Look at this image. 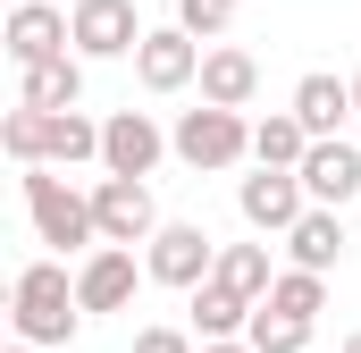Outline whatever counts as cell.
I'll return each mask as SVG.
<instances>
[{
	"label": "cell",
	"mask_w": 361,
	"mask_h": 353,
	"mask_svg": "<svg viewBox=\"0 0 361 353\" xmlns=\"http://www.w3.org/2000/svg\"><path fill=\"white\" fill-rule=\"evenodd\" d=\"M8 320H17V345H68L85 328V303H76V277L68 261H25L17 286H8Z\"/></svg>",
	"instance_id": "6da1fadb"
},
{
	"label": "cell",
	"mask_w": 361,
	"mask_h": 353,
	"mask_svg": "<svg viewBox=\"0 0 361 353\" xmlns=\"http://www.w3.org/2000/svg\"><path fill=\"white\" fill-rule=\"evenodd\" d=\"M25 219L51 253H101V219H92V193L68 185V169H25Z\"/></svg>",
	"instance_id": "7a4b0ae2"
},
{
	"label": "cell",
	"mask_w": 361,
	"mask_h": 353,
	"mask_svg": "<svg viewBox=\"0 0 361 353\" xmlns=\"http://www.w3.org/2000/svg\"><path fill=\"white\" fill-rule=\"evenodd\" d=\"M169 152H177L185 169H202V176H227L235 160H252V118L244 109H185L177 126H169Z\"/></svg>",
	"instance_id": "3957f363"
},
{
	"label": "cell",
	"mask_w": 361,
	"mask_h": 353,
	"mask_svg": "<svg viewBox=\"0 0 361 353\" xmlns=\"http://www.w3.org/2000/svg\"><path fill=\"white\" fill-rule=\"evenodd\" d=\"M143 277H152V286H169V294L210 286V277H219V236H210L202 219H169V227L143 244Z\"/></svg>",
	"instance_id": "277c9868"
},
{
	"label": "cell",
	"mask_w": 361,
	"mask_h": 353,
	"mask_svg": "<svg viewBox=\"0 0 361 353\" xmlns=\"http://www.w3.org/2000/svg\"><path fill=\"white\" fill-rule=\"evenodd\" d=\"M160 160H169V126H160L152 109H109V118H101V176L152 185Z\"/></svg>",
	"instance_id": "5b68a950"
},
{
	"label": "cell",
	"mask_w": 361,
	"mask_h": 353,
	"mask_svg": "<svg viewBox=\"0 0 361 353\" xmlns=\"http://www.w3.org/2000/svg\"><path fill=\"white\" fill-rule=\"evenodd\" d=\"M92 219H101V244H118V253H135V244H152L169 227L152 185H135V176H101L92 185Z\"/></svg>",
	"instance_id": "8992f818"
},
{
	"label": "cell",
	"mask_w": 361,
	"mask_h": 353,
	"mask_svg": "<svg viewBox=\"0 0 361 353\" xmlns=\"http://www.w3.org/2000/svg\"><path fill=\"white\" fill-rule=\"evenodd\" d=\"M235 210H244L252 236H294L302 210H311V193H302L294 169H252V176H235Z\"/></svg>",
	"instance_id": "52a82bcc"
},
{
	"label": "cell",
	"mask_w": 361,
	"mask_h": 353,
	"mask_svg": "<svg viewBox=\"0 0 361 353\" xmlns=\"http://www.w3.org/2000/svg\"><path fill=\"white\" fill-rule=\"evenodd\" d=\"M68 25H76V59H85V68L92 59H135L143 34H152V25L135 17V0H76Z\"/></svg>",
	"instance_id": "ba28073f"
},
{
	"label": "cell",
	"mask_w": 361,
	"mask_h": 353,
	"mask_svg": "<svg viewBox=\"0 0 361 353\" xmlns=\"http://www.w3.org/2000/svg\"><path fill=\"white\" fill-rule=\"evenodd\" d=\"M0 51L17 59V76L25 68H51V59H68L76 51V25H68V8H51V0H34V8H8V25H0Z\"/></svg>",
	"instance_id": "9c48e42d"
},
{
	"label": "cell",
	"mask_w": 361,
	"mask_h": 353,
	"mask_svg": "<svg viewBox=\"0 0 361 353\" xmlns=\"http://www.w3.org/2000/svg\"><path fill=\"white\" fill-rule=\"evenodd\" d=\"M202 42L185 34V25H152L143 34V51H135V85L143 92H185V85H202Z\"/></svg>",
	"instance_id": "30bf717a"
},
{
	"label": "cell",
	"mask_w": 361,
	"mask_h": 353,
	"mask_svg": "<svg viewBox=\"0 0 361 353\" xmlns=\"http://www.w3.org/2000/svg\"><path fill=\"white\" fill-rule=\"evenodd\" d=\"M294 176H302L311 210H345V202L361 193V143H353V135H336V143H311Z\"/></svg>",
	"instance_id": "8fae6325"
},
{
	"label": "cell",
	"mask_w": 361,
	"mask_h": 353,
	"mask_svg": "<svg viewBox=\"0 0 361 353\" xmlns=\"http://www.w3.org/2000/svg\"><path fill=\"white\" fill-rule=\"evenodd\" d=\"M135 286H143V269H135V253H118V244H101V253L76 261V303H85V320L92 311H126Z\"/></svg>",
	"instance_id": "7c38bea8"
},
{
	"label": "cell",
	"mask_w": 361,
	"mask_h": 353,
	"mask_svg": "<svg viewBox=\"0 0 361 353\" xmlns=\"http://www.w3.org/2000/svg\"><path fill=\"white\" fill-rule=\"evenodd\" d=\"M286 109L302 118V135H311V143H336V135H345V118H353V76L311 68V76L294 85V101H286Z\"/></svg>",
	"instance_id": "4fadbf2b"
},
{
	"label": "cell",
	"mask_w": 361,
	"mask_h": 353,
	"mask_svg": "<svg viewBox=\"0 0 361 353\" xmlns=\"http://www.w3.org/2000/svg\"><path fill=\"white\" fill-rule=\"evenodd\" d=\"M345 210H302V227L286 236V269H311V277H328V269L345 261Z\"/></svg>",
	"instance_id": "5bb4252c"
},
{
	"label": "cell",
	"mask_w": 361,
	"mask_h": 353,
	"mask_svg": "<svg viewBox=\"0 0 361 353\" xmlns=\"http://www.w3.org/2000/svg\"><path fill=\"white\" fill-rule=\"evenodd\" d=\"M252 92H261V59H252V51L219 42V51L202 59V101H210V109H252Z\"/></svg>",
	"instance_id": "9a60e30c"
},
{
	"label": "cell",
	"mask_w": 361,
	"mask_h": 353,
	"mask_svg": "<svg viewBox=\"0 0 361 353\" xmlns=\"http://www.w3.org/2000/svg\"><path fill=\"white\" fill-rule=\"evenodd\" d=\"M17 109H42V118L85 109V59L68 51V59H51V68H25V76H17Z\"/></svg>",
	"instance_id": "2e32d148"
},
{
	"label": "cell",
	"mask_w": 361,
	"mask_h": 353,
	"mask_svg": "<svg viewBox=\"0 0 361 353\" xmlns=\"http://www.w3.org/2000/svg\"><path fill=\"white\" fill-rule=\"evenodd\" d=\"M185 311H193V337H202V345H227V337H244V328H252V311H261V303H244L235 286H219V277H210V286H193V294H185Z\"/></svg>",
	"instance_id": "e0dca14e"
},
{
	"label": "cell",
	"mask_w": 361,
	"mask_h": 353,
	"mask_svg": "<svg viewBox=\"0 0 361 353\" xmlns=\"http://www.w3.org/2000/svg\"><path fill=\"white\" fill-rule=\"evenodd\" d=\"M85 160H101V118L59 109V118H51V135H42V169H85Z\"/></svg>",
	"instance_id": "ac0fdd59"
},
{
	"label": "cell",
	"mask_w": 361,
	"mask_h": 353,
	"mask_svg": "<svg viewBox=\"0 0 361 353\" xmlns=\"http://www.w3.org/2000/svg\"><path fill=\"white\" fill-rule=\"evenodd\" d=\"M302 152H311V135H302V118H294V109L252 118V169H302Z\"/></svg>",
	"instance_id": "d6986e66"
},
{
	"label": "cell",
	"mask_w": 361,
	"mask_h": 353,
	"mask_svg": "<svg viewBox=\"0 0 361 353\" xmlns=\"http://www.w3.org/2000/svg\"><path fill=\"white\" fill-rule=\"evenodd\" d=\"M219 286H235L244 303H269V286H277L269 244H219Z\"/></svg>",
	"instance_id": "ffe728a7"
},
{
	"label": "cell",
	"mask_w": 361,
	"mask_h": 353,
	"mask_svg": "<svg viewBox=\"0 0 361 353\" xmlns=\"http://www.w3.org/2000/svg\"><path fill=\"white\" fill-rule=\"evenodd\" d=\"M269 311H286V320H319V311H328V277H311V269H277Z\"/></svg>",
	"instance_id": "44dd1931"
},
{
	"label": "cell",
	"mask_w": 361,
	"mask_h": 353,
	"mask_svg": "<svg viewBox=\"0 0 361 353\" xmlns=\"http://www.w3.org/2000/svg\"><path fill=\"white\" fill-rule=\"evenodd\" d=\"M244 345L252 353H311V320H286V311H252V328H244Z\"/></svg>",
	"instance_id": "7402d4cb"
},
{
	"label": "cell",
	"mask_w": 361,
	"mask_h": 353,
	"mask_svg": "<svg viewBox=\"0 0 361 353\" xmlns=\"http://www.w3.org/2000/svg\"><path fill=\"white\" fill-rule=\"evenodd\" d=\"M42 135H51V118H42V109H8V118H0V152L17 160V176L42 169Z\"/></svg>",
	"instance_id": "603a6c76"
},
{
	"label": "cell",
	"mask_w": 361,
	"mask_h": 353,
	"mask_svg": "<svg viewBox=\"0 0 361 353\" xmlns=\"http://www.w3.org/2000/svg\"><path fill=\"white\" fill-rule=\"evenodd\" d=\"M177 25L193 34V42H227V25H235V0H177Z\"/></svg>",
	"instance_id": "cb8c5ba5"
},
{
	"label": "cell",
	"mask_w": 361,
	"mask_h": 353,
	"mask_svg": "<svg viewBox=\"0 0 361 353\" xmlns=\"http://www.w3.org/2000/svg\"><path fill=\"white\" fill-rule=\"evenodd\" d=\"M126 353H202V337H193V328H135Z\"/></svg>",
	"instance_id": "d4e9b609"
},
{
	"label": "cell",
	"mask_w": 361,
	"mask_h": 353,
	"mask_svg": "<svg viewBox=\"0 0 361 353\" xmlns=\"http://www.w3.org/2000/svg\"><path fill=\"white\" fill-rule=\"evenodd\" d=\"M202 353H252V345H244V337H227V345H202Z\"/></svg>",
	"instance_id": "484cf974"
},
{
	"label": "cell",
	"mask_w": 361,
	"mask_h": 353,
	"mask_svg": "<svg viewBox=\"0 0 361 353\" xmlns=\"http://www.w3.org/2000/svg\"><path fill=\"white\" fill-rule=\"evenodd\" d=\"M336 353H361V328H353V337H345V345H336Z\"/></svg>",
	"instance_id": "4316f807"
},
{
	"label": "cell",
	"mask_w": 361,
	"mask_h": 353,
	"mask_svg": "<svg viewBox=\"0 0 361 353\" xmlns=\"http://www.w3.org/2000/svg\"><path fill=\"white\" fill-rule=\"evenodd\" d=\"M353 118H361V76H353Z\"/></svg>",
	"instance_id": "83f0119b"
},
{
	"label": "cell",
	"mask_w": 361,
	"mask_h": 353,
	"mask_svg": "<svg viewBox=\"0 0 361 353\" xmlns=\"http://www.w3.org/2000/svg\"><path fill=\"white\" fill-rule=\"evenodd\" d=\"M8 8H34V0H8Z\"/></svg>",
	"instance_id": "f1b7e54d"
},
{
	"label": "cell",
	"mask_w": 361,
	"mask_h": 353,
	"mask_svg": "<svg viewBox=\"0 0 361 353\" xmlns=\"http://www.w3.org/2000/svg\"><path fill=\"white\" fill-rule=\"evenodd\" d=\"M8 353H34V345H8Z\"/></svg>",
	"instance_id": "f546056e"
},
{
	"label": "cell",
	"mask_w": 361,
	"mask_h": 353,
	"mask_svg": "<svg viewBox=\"0 0 361 353\" xmlns=\"http://www.w3.org/2000/svg\"><path fill=\"white\" fill-rule=\"evenodd\" d=\"M235 8H244V0H235Z\"/></svg>",
	"instance_id": "4dcf8cb0"
}]
</instances>
